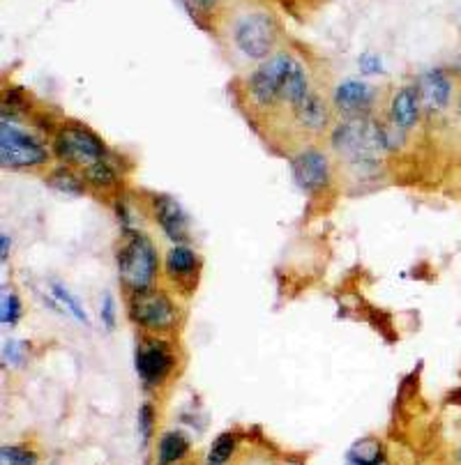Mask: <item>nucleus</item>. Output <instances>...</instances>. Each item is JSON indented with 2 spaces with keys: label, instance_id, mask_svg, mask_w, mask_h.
Segmentation results:
<instances>
[{
  "label": "nucleus",
  "instance_id": "1",
  "mask_svg": "<svg viewBox=\"0 0 461 465\" xmlns=\"http://www.w3.org/2000/svg\"><path fill=\"white\" fill-rule=\"evenodd\" d=\"M115 270L127 293L152 288L159 273L158 246L150 237L137 228H122L115 245Z\"/></svg>",
  "mask_w": 461,
  "mask_h": 465
},
{
  "label": "nucleus",
  "instance_id": "2",
  "mask_svg": "<svg viewBox=\"0 0 461 465\" xmlns=\"http://www.w3.org/2000/svg\"><path fill=\"white\" fill-rule=\"evenodd\" d=\"M330 146L356 173H374L378 168V155L383 152L378 122L367 121L365 115L346 118L332 130Z\"/></svg>",
  "mask_w": 461,
  "mask_h": 465
},
{
  "label": "nucleus",
  "instance_id": "3",
  "mask_svg": "<svg viewBox=\"0 0 461 465\" xmlns=\"http://www.w3.org/2000/svg\"><path fill=\"white\" fill-rule=\"evenodd\" d=\"M127 316L148 335H167L178 323V307L162 288H146L127 293Z\"/></svg>",
  "mask_w": 461,
  "mask_h": 465
},
{
  "label": "nucleus",
  "instance_id": "4",
  "mask_svg": "<svg viewBox=\"0 0 461 465\" xmlns=\"http://www.w3.org/2000/svg\"><path fill=\"white\" fill-rule=\"evenodd\" d=\"M51 162V152L35 134L23 127L14 125L3 115L0 122V164L14 171H28V168L47 166Z\"/></svg>",
  "mask_w": 461,
  "mask_h": 465
},
{
  "label": "nucleus",
  "instance_id": "5",
  "mask_svg": "<svg viewBox=\"0 0 461 465\" xmlns=\"http://www.w3.org/2000/svg\"><path fill=\"white\" fill-rule=\"evenodd\" d=\"M53 157L65 166L88 168L106 157V146L84 125H63L53 137Z\"/></svg>",
  "mask_w": 461,
  "mask_h": 465
},
{
  "label": "nucleus",
  "instance_id": "6",
  "mask_svg": "<svg viewBox=\"0 0 461 465\" xmlns=\"http://www.w3.org/2000/svg\"><path fill=\"white\" fill-rule=\"evenodd\" d=\"M294 65V58L288 53H277L263 60L247 79V93L258 109H275L282 104V90L286 74Z\"/></svg>",
  "mask_w": 461,
  "mask_h": 465
},
{
  "label": "nucleus",
  "instance_id": "7",
  "mask_svg": "<svg viewBox=\"0 0 461 465\" xmlns=\"http://www.w3.org/2000/svg\"><path fill=\"white\" fill-rule=\"evenodd\" d=\"M137 373L146 389L159 387L176 369V353L164 336H143L137 345Z\"/></svg>",
  "mask_w": 461,
  "mask_h": 465
},
{
  "label": "nucleus",
  "instance_id": "8",
  "mask_svg": "<svg viewBox=\"0 0 461 465\" xmlns=\"http://www.w3.org/2000/svg\"><path fill=\"white\" fill-rule=\"evenodd\" d=\"M277 23L266 12H252L238 22L233 40L236 47L252 60H266L277 44Z\"/></svg>",
  "mask_w": 461,
  "mask_h": 465
},
{
  "label": "nucleus",
  "instance_id": "9",
  "mask_svg": "<svg viewBox=\"0 0 461 465\" xmlns=\"http://www.w3.org/2000/svg\"><path fill=\"white\" fill-rule=\"evenodd\" d=\"M291 171L298 183V187L307 193H319L330 187L332 168L328 155L316 148H307L294 155L291 159Z\"/></svg>",
  "mask_w": 461,
  "mask_h": 465
},
{
  "label": "nucleus",
  "instance_id": "10",
  "mask_svg": "<svg viewBox=\"0 0 461 465\" xmlns=\"http://www.w3.org/2000/svg\"><path fill=\"white\" fill-rule=\"evenodd\" d=\"M152 217L173 245H185L189 240V217L173 196L167 193L152 196Z\"/></svg>",
  "mask_w": 461,
  "mask_h": 465
},
{
  "label": "nucleus",
  "instance_id": "11",
  "mask_svg": "<svg viewBox=\"0 0 461 465\" xmlns=\"http://www.w3.org/2000/svg\"><path fill=\"white\" fill-rule=\"evenodd\" d=\"M415 90H418L422 109L438 113V111H446L447 104H450L452 81L443 69H429V72L420 76Z\"/></svg>",
  "mask_w": 461,
  "mask_h": 465
},
{
  "label": "nucleus",
  "instance_id": "12",
  "mask_svg": "<svg viewBox=\"0 0 461 465\" xmlns=\"http://www.w3.org/2000/svg\"><path fill=\"white\" fill-rule=\"evenodd\" d=\"M332 104L348 118H356V115H362L365 111L372 109L374 88L360 79H346L335 88Z\"/></svg>",
  "mask_w": 461,
  "mask_h": 465
},
{
  "label": "nucleus",
  "instance_id": "13",
  "mask_svg": "<svg viewBox=\"0 0 461 465\" xmlns=\"http://www.w3.org/2000/svg\"><path fill=\"white\" fill-rule=\"evenodd\" d=\"M420 111H422V104H420L418 90L415 85H406V88L397 90L390 100V122L397 125L399 130L409 131L420 122Z\"/></svg>",
  "mask_w": 461,
  "mask_h": 465
},
{
  "label": "nucleus",
  "instance_id": "14",
  "mask_svg": "<svg viewBox=\"0 0 461 465\" xmlns=\"http://www.w3.org/2000/svg\"><path fill=\"white\" fill-rule=\"evenodd\" d=\"M291 113H294V121L298 122L300 130L310 131V134H319L330 122V109L323 102V97L316 94L314 90Z\"/></svg>",
  "mask_w": 461,
  "mask_h": 465
},
{
  "label": "nucleus",
  "instance_id": "15",
  "mask_svg": "<svg viewBox=\"0 0 461 465\" xmlns=\"http://www.w3.org/2000/svg\"><path fill=\"white\" fill-rule=\"evenodd\" d=\"M164 267H167L168 277L176 279V282H192L201 267L199 254L189 245H173L167 251Z\"/></svg>",
  "mask_w": 461,
  "mask_h": 465
},
{
  "label": "nucleus",
  "instance_id": "16",
  "mask_svg": "<svg viewBox=\"0 0 461 465\" xmlns=\"http://www.w3.org/2000/svg\"><path fill=\"white\" fill-rule=\"evenodd\" d=\"M310 93H312L310 79H307V74H304L303 65H300L298 60H294V65H291V69H288V74H286V81H284L282 104L294 111L295 106H298Z\"/></svg>",
  "mask_w": 461,
  "mask_h": 465
},
{
  "label": "nucleus",
  "instance_id": "17",
  "mask_svg": "<svg viewBox=\"0 0 461 465\" xmlns=\"http://www.w3.org/2000/svg\"><path fill=\"white\" fill-rule=\"evenodd\" d=\"M189 454V440L183 431H167L159 435L158 443V465H176Z\"/></svg>",
  "mask_w": 461,
  "mask_h": 465
},
{
  "label": "nucleus",
  "instance_id": "18",
  "mask_svg": "<svg viewBox=\"0 0 461 465\" xmlns=\"http://www.w3.org/2000/svg\"><path fill=\"white\" fill-rule=\"evenodd\" d=\"M84 180L88 187H93L95 192H111V189H115L118 184H121V173H118V168L113 166V162H111L109 157L100 159V162H95L93 166L84 168Z\"/></svg>",
  "mask_w": 461,
  "mask_h": 465
},
{
  "label": "nucleus",
  "instance_id": "19",
  "mask_svg": "<svg viewBox=\"0 0 461 465\" xmlns=\"http://www.w3.org/2000/svg\"><path fill=\"white\" fill-rule=\"evenodd\" d=\"M47 184L51 189H56V192L65 193V196H84L86 187H88L84 175L74 173L72 166H65V164H60V166L49 173Z\"/></svg>",
  "mask_w": 461,
  "mask_h": 465
},
{
  "label": "nucleus",
  "instance_id": "20",
  "mask_svg": "<svg viewBox=\"0 0 461 465\" xmlns=\"http://www.w3.org/2000/svg\"><path fill=\"white\" fill-rule=\"evenodd\" d=\"M383 461V444L376 438H362L348 450L351 465H372Z\"/></svg>",
  "mask_w": 461,
  "mask_h": 465
},
{
  "label": "nucleus",
  "instance_id": "21",
  "mask_svg": "<svg viewBox=\"0 0 461 465\" xmlns=\"http://www.w3.org/2000/svg\"><path fill=\"white\" fill-rule=\"evenodd\" d=\"M236 454V435L221 434L215 443L210 444L208 454H205V465H226Z\"/></svg>",
  "mask_w": 461,
  "mask_h": 465
},
{
  "label": "nucleus",
  "instance_id": "22",
  "mask_svg": "<svg viewBox=\"0 0 461 465\" xmlns=\"http://www.w3.org/2000/svg\"><path fill=\"white\" fill-rule=\"evenodd\" d=\"M51 293H53V298L58 300V302H60L65 309H68L69 314H72L74 320H79V323H84V325H90V318H88V314H86V309L81 307L79 300L74 298V295L69 293V291L63 286V283H53Z\"/></svg>",
  "mask_w": 461,
  "mask_h": 465
},
{
  "label": "nucleus",
  "instance_id": "23",
  "mask_svg": "<svg viewBox=\"0 0 461 465\" xmlns=\"http://www.w3.org/2000/svg\"><path fill=\"white\" fill-rule=\"evenodd\" d=\"M40 456L37 452L22 447V444H10L0 450V463L3 465H37Z\"/></svg>",
  "mask_w": 461,
  "mask_h": 465
},
{
  "label": "nucleus",
  "instance_id": "24",
  "mask_svg": "<svg viewBox=\"0 0 461 465\" xmlns=\"http://www.w3.org/2000/svg\"><path fill=\"white\" fill-rule=\"evenodd\" d=\"M22 300L16 298L12 291H5L3 298H0V320H3V325H16L19 318H22Z\"/></svg>",
  "mask_w": 461,
  "mask_h": 465
},
{
  "label": "nucleus",
  "instance_id": "25",
  "mask_svg": "<svg viewBox=\"0 0 461 465\" xmlns=\"http://www.w3.org/2000/svg\"><path fill=\"white\" fill-rule=\"evenodd\" d=\"M137 424H139V435L143 438V443H148V440L152 438V431H155V408H152L150 403H143L141 408H139Z\"/></svg>",
  "mask_w": 461,
  "mask_h": 465
},
{
  "label": "nucleus",
  "instance_id": "26",
  "mask_svg": "<svg viewBox=\"0 0 461 465\" xmlns=\"http://www.w3.org/2000/svg\"><path fill=\"white\" fill-rule=\"evenodd\" d=\"M100 318H102V325H104L109 332L115 327V302H113V295H111V293L102 295Z\"/></svg>",
  "mask_w": 461,
  "mask_h": 465
},
{
  "label": "nucleus",
  "instance_id": "27",
  "mask_svg": "<svg viewBox=\"0 0 461 465\" xmlns=\"http://www.w3.org/2000/svg\"><path fill=\"white\" fill-rule=\"evenodd\" d=\"M185 5L192 14H212L220 5V0H185Z\"/></svg>",
  "mask_w": 461,
  "mask_h": 465
},
{
  "label": "nucleus",
  "instance_id": "28",
  "mask_svg": "<svg viewBox=\"0 0 461 465\" xmlns=\"http://www.w3.org/2000/svg\"><path fill=\"white\" fill-rule=\"evenodd\" d=\"M3 360H5V364H22L23 355H22V348H19V341H5V345H3Z\"/></svg>",
  "mask_w": 461,
  "mask_h": 465
},
{
  "label": "nucleus",
  "instance_id": "29",
  "mask_svg": "<svg viewBox=\"0 0 461 465\" xmlns=\"http://www.w3.org/2000/svg\"><path fill=\"white\" fill-rule=\"evenodd\" d=\"M357 63H360V69L365 74H378V72H383V67H381V58L376 56V53H362L360 56V60H357Z\"/></svg>",
  "mask_w": 461,
  "mask_h": 465
},
{
  "label": "nucleus",
  "instance_id": "30",
  "mask_svg": "<svg viewBox=\"0 0 461 465\" xmlns=\"http://www.w3.org/2000/svg\"><path fill=\"white\" fill-rule=\"evenodd\" d=\"M10 246H12L10 236H7V233H3V236H0V261H3V263L7 261V256H10Z\"/></svg>",
  "mask_w": 461,
  "mask_h": 465
},
{
  "label": "nucleus",
  "instance_id": "31",
  "mask_svg": "<svg viewBox=\"0 0 461 465\" xmlns=\"http://www.w3.org/2000/svg\"><path fill=\"white\" fill-rule=\"evenodd\" d=\"M456 463L461 465V444H459V450H456Z\"/></svg>",
  "mask_w": 461,
  "mask_h": 465
},
{
  "label": "nucleus",
  "instance_id": "32",
  "mask_svg": "<svg viewBox=\"0 0 461 465\" xmlns=\"http://www.w3.org/2000/svg\"><path fill=\"white\" fill-rule=\"evenodd\" d=\"M372 465H388V463H385V459H383V461H378V463H372Z\"/></svg>",
  "mask_w": 461,
  "mask_h": 465
},
{
  "label": "nucleus",
  "instance_id": "33",
  "mask_svg": "<svg viewBox=\"0 0 461 465\" xmlns=\"http://www.w3.org/2000/svg\"><path fill=\"white\" fill-rule=\"evenodd\" d=\"M459 111H461V97H459Z\"/></svg>",
  "mask_w": 461,
  "mask_h": 465
}]
</instances>
